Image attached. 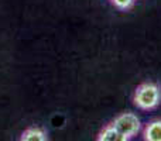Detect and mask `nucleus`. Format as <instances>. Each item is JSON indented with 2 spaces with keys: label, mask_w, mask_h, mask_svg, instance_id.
<instances>
[{
  "label": "nucleus",
  "mask_w": 161,
  "mask_h": 141,
  "mask_svg": "<svg viewBox=\"0 0 161 141\" xmlns=\"http://www.w3.org/2000/svg\"><path fill=\"white\" fill-rule=\"evenodd\" d=\"M161 103V86L154 82H143L133 93V105L143 111L154 110Z\"/></svg>",
  "instance_id": "obj_1"
},
{
  "label": "nucleus",
  "mask_w": 161,
  "mask_h": 141,
  "mask_svg": "<svg viewBox=\"0 0 161 141\" xmlns=\"http://www.w3.org/2000/svg\"><path fill=\"white\" fill-rule=\"evenodd\" d=\"M112 124L125 137L126 141L131 140L142 131V122L137 117V114L131 113V111H126V113L116 116L114 120L112 122Z\"/></svg>",
  "instance_id": "obj_2"
},
{
  "label": "nucleus",
  "mask_w": 161,
  "mask_h": 141,
  "mask_svg": "<svg viewBox=\"0 0 161 141\" xmlns=\"http://www.w3.org/2000/svg\"><path fill=\"white\" fill-rule=\"evenodd\" d=\"M143 140L161 141V119L148 122L143 128Z\"/></svg>",
  "instance_id": "obj_3"
},
{
  "label": "nucleus",
  "mask_w": 161,
  "mask_h": 141,
  "mask_svg": "<svg viewBox=\"0 0 161 141\" xmlns=\"http://www.w3.org/2000/svg\"><path fill=\"white\" fill-rule=\"evenodd\" d=\"M99 141H126V138L117 131V128L113 124H108L100 130L99 136H97Z\"/></svg>",
  "instance_id": "obj_4"
},
{
  "label": "nucleus",
  "mask_w": 161,
  "mask_h": 141,
  "mask_svg": "<svg viewBox=\"0 0 161 141\" xmlns=\"http://www.w3.org/2000/svg\"><path fill=\"white\" fill-rule=\"evenodd\" d=\"M21 141H47L48 136L47 131H44L40 127H30L21 134Z\"/></svg>",
  "instance_id": "obj_5"
},
{
  "label": "nucleus",
  "mask_w": 161,
  "mask_h": 141,
  "mask_svg": "<svg viewBox=\"0 0 161 141\" xmlns=\"http://www.w3.org/2000/svg\"><path fill=\"white\" fill-rule=\"evenodd\" d=\"M110 3L117 8V10L127 11L134 6L136 0H110Z\"/></svg>",
  "instance_id": "obj_6"
}]
</instances>
